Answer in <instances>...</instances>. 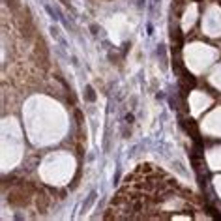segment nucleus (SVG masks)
Instances as JSON below:
<instances>
[{
  "mask_svg": "<svg viewBox=\"0 0 221 221\" xmlns=\"http://www.w3.org/2000/svg\"><path fill=\"white\" fill-rule=\"evenodd\" d=\"M62 4H66V6H69V0H60Z\"/></svg>",
  "mask_w": 221,
  "mask_h": 221,
  "instance_id": "nucleus-5",
  "label": "nucleus"
},
{
  "mask_svg": "<svg viewBox=\"0 0 221 221\" xmlns=\"http://www.w3.org/2000/svg\"><path fill=\"white\" fill-rule=\"evenodd\" d=\"M94 201H96V191H92V193L88 195V201L83 204V210H88V208L92 206V203H94Z\"/></svg>",
  "mask_w": 221,
  "mask_h": 221,
  "instance_id": "nucleus-1",
  "label": "nucleus"
},
{
  "mask_svg": "<svg viewBox=\"0 0 221 221\" xmlns=\"http://www.w3.org/2000/svg\"><path fill=\"white\" fill-rule=\"evenodd\" d=\"M137 6H139V8H142V6H144V0H137Z\"/></svg>",
  "mask_w": 221,
  "mask_h": 221,
  "instance_id": "nucleus-4",
  "label": "nucleus"
},
{
  "mask_svg": "<svg viewBox=\"0 0 221 221\" xmlns=\"http://www.w3.org/2000/svg\"><path fill=\"white\" fill-rule=\"evenodd\" d=\"M126 122H128V124H131V122H133V114H126Z\"/></svg>",
  "mask_w": 221,
  "mask_h": 221,
  "instance_id": "nucleus-3",
  "label": "nucleus"
},
{
  "mask_svg": "<svg viewBox=\"0 0 221 221\" xmlns=\"http://www.w3.org/2000/svg\"><path fill=\"white\" fill-rule=\"evenodd\" d=\"M84 96H86V100H88V101H94V100H96L94 88H92V86H86V94H84Z\"/></svg>",
  "mask_w": 221,
  "mask_h": 221,
  "instance_id": "nucleus-2",
  "label": "nucleus"
}]
</instances>
